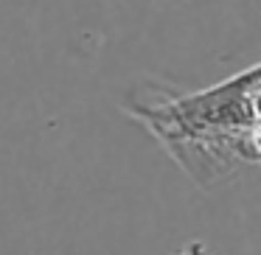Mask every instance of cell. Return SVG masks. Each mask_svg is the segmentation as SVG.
Wrapping results in <instances>:
<instances>
[{
  "label": "cell",
  "instance_id": "obj_1",
  "mask_svg": "<svg viewBox=\"0 0 261 255\" xmlns=\"http://www.w3.org/2000/svg\"><path fill=\"white\" fill-rule=\"evenodd\" d=\"M124 107L197 185H222L242 165H253L261 62L194 93L149 84L132 93Z\"/></svg>",
  "mask_w": 261,
  "mask_h": 255
},
{
  "label": "cell",
  "instance_id": "obj_2",
  "mask_svg": "<svg viewBox=\"0 0 261 255\" xmlns=\"http://www.w3.org/2000/svg\"><path fill=\"white\" fill-rule=\"evenodd\" d=\"M174 255H208V249H205L202 241H188L186 247H180Z\"/></svg>",
  "mask_w": 261,
  "mask_h": 255
},
{
  "label": "cell",
  "instance_id": "obj_3",
  "mask_svg": "<svg viewBox=\"0 0 261 255\" xmlns=\"http://www.w3.org/2000/svg\"><path fill=\"white\" fill-rule=\"evenodd\" d=\"M253 165H261V124L253 132Z\"/></svg>",
  "mask_w": 261,
  "mask_h": 255
}]
</instances>
